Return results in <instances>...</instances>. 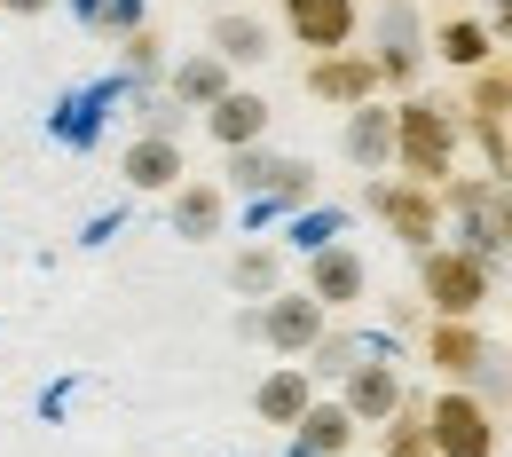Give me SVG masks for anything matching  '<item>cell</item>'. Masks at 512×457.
Returning a JSON list of instances; mask_svg holds the SVG:
<instances>
[{"mask_svg": "<svg viewBox=\"0 0 512 457\" xmlns=\"http://www.w3.org/2000/svg\"><path fill=\"white\" fill-rule=\"evenodd\" d=\"M213 56H221V64H260V56H268V32H260L253 16H221V24H213Z\"/></svg>", "mask_w": 512, "mask_h": 457, "instance_id": "obj_19", "label": "cell"}, {"mask_svg": "<svg viewBox=\"0 0 512 457\" xmlns=\"http://www.w3.org/2000/svg\"><path fill=\"white\" fill-rule=\"evenodd\" d=\"M449 158H457L449 111H434V103H402V111H394V166H402L410 182H442Z\"/></svg>", "mask_w": 512, "mask_h": 457, "instance_id": "obj_1", "label": "cell"}, {"mask_svg": "<svg viewBox=\"0 0 512 457\" xmlns=\"http://www.w3.org/2000/svg\"><path fill=\"white\" fill-rule=\"evenodd\" d=\"M347 158H355L363 174H379L386 158H394V111H379V103H355V119H347Z\"/></svg>", "mask_w": 512, "mask_h": 457, "instance_id": "obj_11", "label": "cell"}, {"mask_svg": "<svg viewBox=\"0 0 512 457\" xmlns=\"http://www.w3.org/2000/svg\"><path fill=\"white\" fill-rule=\"evenodd\" d=\"M127 64L134 71H158V40H150V32H134V40H127Z\"/></svg>", "mask_w": 512, "mask_h": 457, "instance_id": "obj_26", "label": "cell"}, {"mask_svg": "<svg viewBox=\"0 0 512 457\" xmlns=\"http://www.w3.org/2000/svg\"><path fill=\"white\" fill-rule=\"evenodd\" d=\"M205 127H213L221 150H245V142L268 134V103L260 95H221V103H205Z\"/></svg>", "mask_w": 512, "mask_h": 457, "instance_id": "obj_9", "label": "cell"}, {"mask_svg": "<svg viewBox=\"0 0 512 457\" xmlns=\"http://www.w3.org/2000/svg\"><path fill=\"white\" fill-rule=\"evenodd\" d=\"M221 95H229V64H221V56H190V64L174 71V103L205 111V103H221Z\"/></svg>", "mask_w": 512, "mask_h": 457, "instance_id": "obj_15", "label": "cell"}, {"mask_svg": "<svg viewBox=\"0 0 512 457\" xmlns=\"http://www.w3.org/2000/svg\"><path fill=\"white\" fill-rule=\"evenodd\" d=\"M308 284H316L323 308H347V300H363V261H355L347 245H316V268H308Z\"/></svg>", "mask_w": 512, "mask_h": 457, "instance_id": "obj_12", "label": "cell"}, {"mask_svg": "<svg viewBox=\"0 0 512 457\" xmlns=\"http://www.w3.org/2000/svg\"><path fill=\"white\" fill-rule=\"evenodd\" d=\"M489 276H497V268L473 261L465 245H434V253H426V300H434L442 316H473V308L489 300Z\"/></svg>", "mask_w": 512, "mask_h": 457, "instance_id": "obj_2", "label": "cell"}, {"mask_svg": "<svg viewBox=\"0 0 512 457\" xmlns=\"http://www.w3.org/2000/svg\"><path fill=\"white\" fill-rule=\"evenodd\" d=\"M434 442H426V418H402L394 434H386V457H426Z\"/></svg>", "mask_w": 512, "mask_h": 457, "instance_id": "obj_25", "label": "cell"}, {"mask_svg": "<svg viewBox=\"0 0 512 457\" xmlns=\"http://www.w3.org/2000/svg\"><path fill=\"white\" fill-rule=\"evenodd\" d=\"M339 402H347V418H394V410H402V379H394V363H355Z\"/></svg>", "mask_w": 512, "mask_h": 457, "instance_id": "obj_8", "label": "cell"}, {"mask_svg": "<svg viewBox=\"0 0 512 457\" xmlns=\"http://www.w3.org/2000/svg\"><path fill=\"white\" fill-rule=\"evenodd\" d=\"M127 182L134 190H174L182 182V142L174 134H142L127 150Z\"/></svg>", "mask_w": 512, "mask_h": 457, "instance_id": "obj_10", "label": "cell"}, {"mask_svg": "<svg viewBox=\"0 0 512 457\" xmlns=\"http://www.w3.org/2000/svg\"><path fill=\"white\" fill-rule=\"evenodd\" d=\"M284 24L300 48H347L355 40V0H284Z\"/></svg>", "mask_w": 512, "mask_h": 457, "instance_id": "obj_5", "label": "cell"}, {"mask_svg": "<svg viewBox=\"0 0 512 457\" xmlns=\"http://www.w3.org/2000/svg\"><path fill=\"white\" fill-rule=\"evenodd\" d=\"M426 442L442 457H489L497 450V426H489V410H481L473 394H442V402L426 410Z\"/></svg>", "mask_w": 512, "mask_h": 457, "instance_id": "obj_4", "label": "cell"}, {"mask_svg": "<svg viewBox=\"0 0 512 457\" xmlns=\"http://www.w3.org/2000/svg\"><path fill=\"white\" fill-rule=\"evenodd\" d=\"M355 355H363L355 339H316V371H331V379H347V371H355Z\"/></svg>", "mask_w": 512, "mask_h": 457, "instance_id": "obj_24", "label": "cell"}, {"mask_svg": "<svg viewBox=\"0 0 512 457\" xmlns=\"http://www.w3.org/2000/svg\"><path fill=\"white\" fill-rule=\"evenodd\" d=\"M229 284H237L245 300H268V292H276V253H268V245H253V253H237V268H229Z\"/></svg>", "mask_w": 512, "mask_h": 457, "instance_id": "obj_21", "label": "cell"}, {"mask_svg": "<svg viewBox=\"0 0 512 457\" xmlns=\"http://www.w3.org/2000/svg\"><path fill=\"white\" fill-rule=\"evenodd\" d=\"M260 418L268 426H300V410H308V371H276V379H260Z\"/></svg>", "mask_w": 512, "mask_h": 457, "instance_id": "obj_17", "label": "cell"}, {"mask_svg": "<svg viewBox=\"0 0 512 457\" xmlns=\"http://www.w3.org/2000/svg\"><path fill=\"white\" fill-rule=\"evenodd\" d=\"M371 87H379V64H355V56L316 64V95H331V103H371Z\"/></svg>", "mask_w": 512, "mask_h": 457, "instance_id": "obj_14", "label": "cell"}, {"mask_svg": "<svg viewBox=\"0 0 512 457\" xmlns=\"http://www.w3.org/2000/svg\"><path fill=\"white\" fill-rule=\"evenodd\" d=\"M426 355H434V371H457V379H465V371H473V363H481L489 347H481V339L465 331V316H449V324L426 339Z\"/></svg>", "mask_w": 512, "mask_h": 457, "instance_id": "obj_18", "label": "cell"}, {"mask_svg": "<svg viewBox=\"0 0 512 457\" xmlns=\"http://www.w3.org/2000/svg\"><path fill=\"white\" fill-rule=\"evenodd\" d=\"M457 229H465V253L473 261H505L512 253V197H497V190H481V182H457Z\"/></svg>", "mask_w": 512, "mask_h": 457, "instance_id": "obj_3", "label": "cell"}, {"mask_svg": "<svg viewBox=\"0 0 512 457\" xmlns=\"http://www.w3.org/2000/svg\"><path fill=\"white\" fill-rule=\"evenodd\" d=\"M347 434H355L347 402H308V410H300V450H292V457H339V450H347Z\"/></svg>", "mask_w": 512, "mask_h": 457, "instance_id": "obj_13", "label": "cell"}, {"mask_svg": "<svg viewBox=\"0 0 512 457\" xmlns=\"http://www.w3.org/2000/svg\"><path fill=\"white\" fill-rule=\"evenodd\" d=\"M512 103V79H473V111H481V127H497Z\"/></svg>", "mask_w": 512, "mask_h": 457, "instance_id": "obj_23", "label": "cell"}, {"mask_svg": "<svg viewBox=\"0 0 512 457\" xmlns=\"http://www.w3.org/2000/svg\"><path fill=\"white\" fill-rule=\"evenodd\" d=\"M260 339L276 347V355H308L323 339V300H268V316H260Z\"/></svg>", "mask_w": 512, "mask_h": 457, "instance_id": "obj_6", "label": "cell"}, {"mask_svg": "<svg viewBox=\"0 0 512 457\" xmlns=\"http://www.w3.org/2000/svg\"><path fill=\"white\" fill-rule=\"evenodd\" d=\"M442 56H449V64H481V56H489V32H481V24H449Z\"/></svg>", "mask_w": 512, "mask_h": 457, "instance_id": "obj_22", "label": "cell"}, {"mask_svg": "<svg viewBox=\"0 0 512 457\" xmlns=\"http://www.w3.org/2000/svg\"><path fill=\"white\" fill-rule=\"evenodd\" d=\"M221 229V190L213 182H190V190H174V237H213Z\"/></svg>", "mask_w": 512, "mask_h": 457, "instance_id": "obj_16", "label": "cell"}, {"mask_svg": "<svg viewBox=\"0 0 512 457\" xmlns=\"http://www.w3.org/2000/svg\"><path fill=\"white\" fill-rule=\"evenodd\" d=\"M371 205L394 221V237H410V245H426V237L442 229V205H434L426 182H410V190H394V182H386V190H371Z\"/></svg>", "mask_w": 512, "mask_h": 457, "instance_id": "obj_7", "label": "cell"}, {"mask_svg": "<svg viewBox=\"0 0 512 457\" xmlns=\"http://www.w3.org/2000/svg\"><path fill=\"white\" fill-rule=\"evenodd\" d=\"M276 174H284V158H268V150H253V142H245V150H229V182H237V190L268 197V190H276Z\"/></svg>", "mask_w": 512, "mask_h": 457, "instance_id": "obj_20", "label": "cell"}, {"mask_svg": "<svg viewBox=\"0 0 512 457\" xmlns=\"http://www.w3.org/2000/svg\"><path fill=\"white\" fill-rule=\"evenodd\" d=\"M0 8H16V16H40V8H48V0H0Z\"/></svg>", "mask_w": 512, "mask_h": 457, "instance_id": "obj_27", "label": "cell"}]
</instances>
